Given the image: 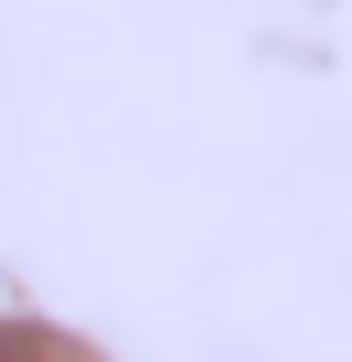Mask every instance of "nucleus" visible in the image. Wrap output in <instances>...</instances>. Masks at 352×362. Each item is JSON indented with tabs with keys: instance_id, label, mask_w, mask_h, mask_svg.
<instances>
[{
	"instance_id": "1",
	"label": "nucleus",
	"mask_w": 352,
	"mask_h": 362,
	"mask_svg": "<svg viewBox=\"0 0 352 362\" xmlns=\"http://www.w3.org/2000/svg\"><path fill=\"white\" fill-rule=\"evenodd\" d=\"M0 362H96V351L64 341V330H22V320H11V330H0Z\"/></svg>"
}]
</instances>
